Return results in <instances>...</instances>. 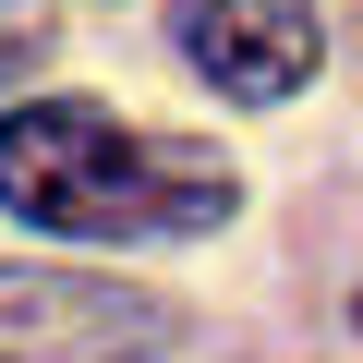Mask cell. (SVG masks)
I'll return each mask as SVG.
<instances>
[{"instance_id": "cell-3", "label": "cell", "mask_w": 363, "mask_h": 363, "mask_svg": "<svg viewBox=\"0 0 363 363\" xmlns=\"http://www.w3.org/2000/svg\"><path fill=\"white\" fill-rule=\"evenodd\" d=\"M182 61L242 109H279L315 85V0H182Z\"/></svg>"}, {"instance_id": "cell-5", "label": "cell", "mask_w": 363, "mask_h": 363, "mask_svg": "<svg viewBox=\"0 0 363 363\" xmlns=\"http://www.w3.org/2000/svg\"><path fill=\"white\" fill-rule=\"evenodd\" d=\"M351 327H363V291H351Z\"/></svg>"}, {"instance_id": "cell-2", "label": "cell", "mask_w": 363, "mask_h": 363, "mask_svg": "<svg viewBox=\"0 0 363 363\" xmlns=\"http://www.w3.org/2000/svg\"><path fill=\"white\" fill-rule=\"evenodd\" d=\"M182 339L169 291L85 267H0V363H157Z\"/></svg>"}, {"instance_id": "cell-1", "label": "cell", "mask_w": 363, "mask_h": 363, "mask_svg": "<svg viewBox=\"0 0 363 363\" xmlns=\"http://www.w3.org/2000/svg\"><path fill=\"white\" fill-rule=\"evenodd\" d=\"M0 206L61 242H194L242 206L218 145L121 121L97 97H25L0 121Z\"/></svg>"}, {"instance_id": "cell-4", "label": "cell", "mask_w": 363, "mask_h": 363, "mask_svg": "<svg viewBox=\"0 0 363 363\" xmlns=\"http://www.w3.org/2000/svg\"><path fill=\"white\" fill-rule=\"evenodd\" d=\"M61 37V0H0V85H25Z\"/></svg>"}]
</instances>
